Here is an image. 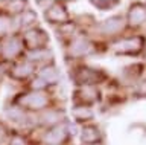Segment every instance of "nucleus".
Listing matches in <instances>:
<instances>
[{
    "label": "nucleus",
    "mask_w": 146,
    "mask_h": 145,
    "mask_svg": "<svg viewBox=\"0 0 146 145\" xmlns=\"http://www.w3.org/2000/svg\"><path fill=\"white\" fill-rule=\"evenodd\" d=\"M62 119V113L58 112V110H47L43 113V116L40 118V122L46 127H55L59 124V121Z\"/></svg>",
    "instance_id": "13"
},
{
    "label": "nucleus",
    "mask_w": 146,
    "mask_h": 145,
    "mask_svg": "<svg viewBox=\"0 0 146 145\" xmlns=\"http://www.w3.org/2000/svg\"><path fill=\"white\" fill-rule=\"evenodd\" d=\"M68 133H70V131H68L66 124H58V125L52 127V128H49L44 133L43 142L46 145H62L66 142Z\"/></svg>",
    "instance_id": "2"
},
{
    "label": "nucleus",
    "mask_w": 146,
    "mask_h": 145,
    "mask_svg": "<svg viewBox=\"0 0 146 145\" xmlns=\"http://www.w3.org/2000/svg\"><path fill=\"white\" fill-rule=\"evenodd\" d=\"M114 49L119 52V53H134V52H139L141 49V40L140 38H125L122 41H119Z\"/></svg>",
    "instance_id": "8"
},
{
    "label": "nucleus",
    "mask_w": 146,
    "mask_h": 145,
    "mask_svg": "<svg viewBox=\"0 0 146 145\" xmlns=\"http://www.w3.org/2000/svg\"><path fill=\"white\" fill-rule=\"evenodd\" d=\"M6 138H8V133H6V128L0 124V145H2L5 140H6Z\"/></svg>",
    "instance_id": "22"
},
{
    "label": "nucleus",
    "mask_w": 146,
    "mask_h": 145,
    "mask_svg": "<svg viewBox=\"0 0 146 145\" xmlns=\"http://www.w3.org/2000/svg\"><path fill=\"white\" fill-rule=\"evenodd\" d=\"M123 28V19L119 15H114L111 19L102 21V25L99 26V29L102 31L104 34H114V32H119Z\"/></svg>",
    "instance_id": "10"
},
{
    "label": "nucleus",
    "mask_w": 146,
    "mask_h": 145,
    "mask_svg": "<svg viewBox=\"0 0 146 145\" xmlns=\"http://www.w3.org/2000/svg\"><path fill=\"white\" fill-rule=\"evenodd\" d=\"M91 51H93V46L85 38H76L70 44V55L72 57H85L88 53H91Z\"/></svg>",
    "instance_id": "7"
},
{
    "label": "nucleus",
    "mask_w": 146,
    "mask_h": 145,
    "mask_svg": "<svg viewBox=\"0 0 146 145\" xmlns=\"http://www.w3.org/2000/svg\"><path fill=\"white\" fill-rule=\"evenodd\" d=\"M32 72H34L32 63L25 61V63H20V64H17L15 67H14L11 75L14 76V78H17V80H25V78H27V76L32 74Z\"/></svg>",
    "instance_id": "14"
},
{
    "label": "nucleus",
    "mask_w": 146,
    "mask_h": 145,
    "mask_svg": "<svg viewBox=\"0 0 146 145\" xmlns=\"http://www.w3.org/2000/svg\"><path fill=\"white\" fill-rule=\"evenodd\" d=\"M20 49H21L20 40L17 37H11V38H8L6 41H5V44L2 46V55L5 58H14L18 52H20Z\"/></svg>",
    "instance_id": "9"
},
{
    "label": "nucleus",
    "mask_w": 146,
    "mask_h": 145,
    "mask_svg": "<svg viewBox=\"0 0 146 145\" xmlns=\"http://www.w3.org/2000/svg\"><path fill=\"white\" fill-rule=\"evenodd\" d=\"M5 115L14 124H26L27 122V115L21 107H8L5 110Z\"/></svg>",
    "instance_id": "11"
},
{
    "label": "nucleus",
    "mask_w": 146,
    "mask_h": 145,
    "mask_svg": "<svg viewBox=\"0 0 146 145\" xmlns=\"http://www.w3.org/2000/svg\"><path fill=\"white\" fill-rule=\"evenodd\" d=\"M21 107H26L29 110H43V108L47 107L49 104V98L46 96L43 92H38V90H34L31 93H26L25 96H21V99L18 101Z\"/></svg>",
    "instance_id": "1"
},
{
    "label": "nucleus",
    "mask_w": 146,
    "mask_h": 145,
    "mask_svg": "<svg viewBox=\"0 0 146 145\" xmlns=\"http://www.w3.org/2000/svg\"><path fill=\"white\" fill-rule=\"evenodd\" d=\"M47 35L43 29H29L27 32L25 34V43L27 44L29 47H32L31 51H34V49H43L44 44L47 43Z\"/></svg>",
    "instance_id": "3"
},
{
    "label": "nucleus",
    "mask_w": 146,
    "mask_h": 145,
    "mask_svg": "<svg viewBox=\"0 0 146 145\" xmlns=\"http://www.w3.org/2000/svg\"><path fill=\"white\" fill-rule=\"evenodd\" d=\"M44 17L47 23H67L68 20V12L61 5H52L50 8H46Z\"/></svg>",
    "instance_id": "4"
},
{
    "label": "nucleus",
    "mask_w": 146,
    "mask_h": 145,
    "mask_svg": "<svg viewBox=\"0 0 146 145\" xmlns=\"http://www.w3.org/2000/svg\"><path fill=\"white\" fill-rule=\"evenodd\" d=\"M128 19H129L131 25H141L146 20V9L143 6H140V5L132 6L131 11H129V15H128Z\"/></svg>",
    "instance_id": "15"
},
{
    "label": "nucleus",
    "mask_w": 146,
    "mask_h": 145,
    "mask_svg": "<svg viewBox=\"0 0 146 145\" xmlns=\"http://www.w3.org/2000/svg\"><path fill=\"white\" fill-rule=\"evenodd\" d=\"M25 5L26 3L23 2V0H14V2L11 3V11L12 12H25L26 9H25Z\"/></svg>",
    "instance_id": "19"
},
{
    "label": "nucleus",
    "mask_w": 146,
    "mask_h": 145,
    "mask_svg": "<svg viewBox=\"0 0 146 145\" xmlns=\"http://www.w3.org/2000/svg\"><path fill=\"white\" fill-rule=\"evenodd\" d=\"M36 21H38L36 14H35V11H32V9H26L21 14V17H20V25L23 26V28H26L27 31L34 29L35 25H36Z\"/></svg>",
    "instance_id": "16"
},
{
    "label": "nucleus",
    "mask_w": 146,
    "mask_h": 145,
    "mask_svg": "<svg viewBox=\"0 0 146 145\" xmlns=\"http://www.w3.org/2000/svg\"><path fill=\"white\" fill-rule=\"evenodd\" d=\"M38 78L43 80L46 84H56L59 80V74L55 66H44L38 72Z\"/></svg>",
    "instance_id": "12"
},
{
    "label": "nucleus",
    "mask_w": 146,
    "mask_h": 145,
    "mask_svg": "<svg viewBox=\"0 0 146 145\" xmlns=\"http://www.w3.org/2000/svg\"><path fill=\"white\" fill-rule=\"evenodd\" d=\"M96 89L91 87V86H84V87L78 89L75 92V101L78 102V106L82 107H88V104L94 102L98 96H96Z\"/></svg>",
    "instance_id": "5"
},
{
    "label": "nucleus",
    "mask_w": 146,
    "mask_h": 145,
    "mask_svg": "<svg viewBox=\"0 0 146 145\" xmlns=\"http://www.w3.org/2000/svg\"><path fill=\"white\" fill-rule=\"evenodd\" d=\"M49 57H52V52H50L47 47L34 49V51H29V53H27V60H29V63L43 61V60H47Z\"/></svg>",
    "instance_id": "17"
},
{
    "label": "nucleus",
    "mask_w": 146,
    "mask_h": 145,
    "mask_svg": "<svg viewBox=\"0 0 146 145\" xmlns=\"http://www.w3.org/2000/svg\"><path fill=\"white\" fill-rule=\"evenodd\" d=\"M73 116H75L76 121H90V119H93L94 113L90 107L76 106V107H73Z\"/></svg>",
    "instance_id": "18"
},
{
    "label": "nucleus",
    "mask_w": 146,
    "mask_h": 145,
    "mask_svg": "<svg viewBox=\"0 0 146 145\" xmlns=\"http://www.w3.org/2000/svg\"><path fill=\"white\" fill-rule=\"evenodd\" d=\"M102 139V133L96 125H85L81 130V142L82 145H96Z\"/></svg>",
    "instance_id": "6"
},
{
    "label": "nucleus",
    "mask_w": 146,
    "mask_h": 145,
    "mask_svg": "<svg viewBox=\"0 0 146 145\" xmlns=\"http://www.w3.org/2000/svg\"><path fill=\"white\" fill-rule=\"evenodd\" d=\"M96 145H100V144H96Z\"/></svg>",
    "instance_id": "23"
},
{
    "label": "nucleus",
    "mask_w": 146,
    "mask_h": 145,
    "mask_svg": "<svg viewBox=\"0 0 146 145\" xmlns=\"http://www.w3.org/2000/svg\"><path fill=\"white\" fill-rule=\"evenodd\" d=\"M9 28H11V21H9V19L5 17V15H0V34L8 32Z\"/></svg>",
    "instance_id": "20"
},
{
    "label": "nucleus",
    "mask_w": 146,
    "mask_h": 145,
    "mask_svg": "<svg viewBox=\"0 0 146 145\" xmlns=\"http://www.w3.org/2000/svg\"><path fill=\"white\" fill-rule=\"evenodd\" d=\"M9 145H26V140L21 138V136H14V138L9 140Z\"/></svg>",
    "instance_id": "21"
}]
</instances>
